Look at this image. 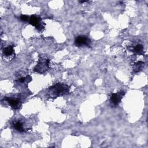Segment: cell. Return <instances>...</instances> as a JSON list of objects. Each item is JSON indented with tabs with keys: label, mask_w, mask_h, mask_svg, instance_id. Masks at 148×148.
I'll use <instances>...</instances> for the list:
<instances>
[{
	"label": "cell",
	"mask_w": 148,
	"mask_h": 148,
	"mask_svg": "<svg viewBox=\"0 0 148 148\" xmlns=\"http://www.w3.org/2000/svg\"><path fill=\"white\" fill-rule=\"evenodd\" d=\"M125 94V92L123 91L119 92V93H113L110 97V102L114 106H117L121 101V99L123 98V96Z\"/></svg>",
	"instance_id": "277c9868"
},
{
	"label": "cell",
	"mask_w": 148,
	"mask_h": 148,
	"mask_svg": "<svg viewBox=\"0 0 148 148\" xmlns=\"http://www.w3.org/2000/svg\"><path fill=\"white\" fill-rule=\"evenodd\" d=\"M144 65V62L142 61H138L134 64V71L138 72L141 70Z\"/></svg>",
	"instance_id": "9c48e42d"
},
{
	"label": "cell",
	"mask_w": 148,
	"mask_h": 148,
	"mask_svg": "<svg viewBox=\"0 0 148 148\" xmlns=\"http://www.w3.org/2000/svg\"><path fill=\"white\" fill-rule=\"evenodd\" d=\"M90 43V39L85 35H80L76 37L75 40V44L77 47H82L83 46H89Z\"/></svg>",
	"instance_id": "3957f363"
},
{
	"label": "cell",
	"mask_w": 148,
	"mask_h": 148,
	"mask_svg": "<svg viewBox=\"0 0 148 148\" xmlns=\"http://www.w3.org/2000/svg\"><path fill=\"white\" fill-rule=\"evenodd\" d=\"M69 87L64 84L57 83L49 88V95L51 98H57L62 95L67 94L69 92Z\"/></svg>",
	"instance_id": "6da1fadb"
},
{
	"label": "cell",
	"mask_w": 148,
	"mask_h": 148,
	"mask_svg": "<svg viewBox=\"0 0 148 148\" xmlns=\"http://www.w3.org/2000/svg\"><path fill=\"white\" fill-rule=\"evenodd\" d=\"M29 19V22L30 24H31L33 26H35V27L42 23L41 20H40V18L38 16L32 15L30 17V18Z\"/></svg>",
	"instance_id": "8992f818"
},
{
	"label": "cell",
	"mask_w": 148,
	"mask_h": 148,
	"mask_svg": "<svg viewBox=\"0 0 148 148\" xmlns=\"http://www.w3.org/2000/svg\"><path fill=\"white\" fill-rule=\"evenodd\" d=\"M14 127L17 131L19 132H24L25 131L22 123L20 122V121H18L14 124Z\"/></svg>",
	"instance_id": "30bf717a"
},
{
	"label": "cell",
	"mask_w": 148,
	"mask_h": 148,
	"mask_svg": "<svg viewBox=\"0 0 148 148\" xmlns=\"http://www.w3.org/2000/svg\"><path fill=\"white\" fill-rule=\"evenodd\" d=\"M20 19L23 21V22H26L28 21V16H27V15H21L20 17Z\"/></svg>",
	"instance_id": "8fae6325"
},
{
	"label": "cell",
	"mask_w": 148,
	"mask_h": 148,
	"mask_svg": "<svg viewBox=\"0 0 148 148\" xmlns=\"http://www.w3.org/2000/svg\"><path fill=\"white\" fill-rule=\"evenodd\" d=\"M14 49L13 47L11 45H9L6 46L3 49V55L6 57H10L13 55L14 54Z\"/></svg>",
	"instance_id": "52a82bcc"
},
{
	"label": "cell",
	"mask_w": 148,
	"mask_h": 148,
	"mask_svg": "<svg viewBox=\"0 0 148 148\" xmlns=\"http://www.w3.org/2000/svg\"><path fill=\"white\" fill-rule=\"evenodd\" d=\"M132 51H134V53L135 54H140L143 53V47L142 45L140 44H138L136 45H135L133 49H132Z\"/></svg>",
	"instance_id": "ba28073f"
},
{
	"label": "cell",
	"mask_w": 148,
	"mask_h": 148,
	"mask_svg": "<svg viewBox=\"0 0 148 148\" xmlns=\"http://www.w3.org/2000/svg\"><path fill=\"white\" fill-rule=\"evenodd\" d=\"M87 1H80L79 2L80 3H84V2H87Z\"/></svg>",
	"instance_id": "7c38bea8"
},
{
	"label": "cell",
	"mask_w": 148,
	"mask_h": 148,
	"mask_svg": "<svg viewBox=\"0 0 148 148\" xmlns=\"http://www.w3.org/2000/svg\"><path fill=\"white\" fill-rule=\"evenodd\" d=\"M49 60L47 58H40L37 63V65L34 67V71L39 73H45L49 68Z\"/></svg>",
	"instance_id": "7a4b0ae2"
},
{
	"label": "cell",
	"mask_w": 148,
	"mask_h": 148,
	"mask_svg": "<svg viewBox=\"0 0 148 148\" xmlns=\"http://www.w3.org/2000/svg\"><path fill=\"white\" fill-rule=\"evenodd\" d=\"M6 100L8 102L9 105L14 109H18L21 106V102L17 99H12L8 98H6Z\"/></svg>",
	"instance_id": "5b68a950"
}]
</instances>
